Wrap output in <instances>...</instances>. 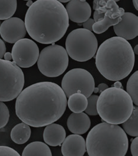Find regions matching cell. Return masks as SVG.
Wrapping results in <instances>:
<instances>
[{
    "instance_id": "cell-1",
    "label": "cell",
    "mask_w": 138,
    "mask_h": 156,
    "mask_svg": "<svg viewBox=\"0 0 138 156\" xmlns=\"http://www.w3.org/2000/svg\"><path fill=\"white\" fill-rule=\"evenodd\" d=\"M66 106V96L60 86L51 82H40L20 93L15 101V113L27 125L40 128L59 120Z\"/></svg>"
},
{
    "instance_id": "cell-2",
    "label": "cell",
    "mask_w": 138,
    "mask_h": 156,
    "mask_svg": "<svg viewBox=\"0 0 138 156\" xmlns=\"http://www.w3.org/2000/svg\"><path fill=\"white\" fill-rule=\"evenodd\" d=\"M29 36L43 44L59 41L69 27L64 5L57 0H37L27 10L25 21Z\"/></svg>"
},
{
    "instance_id": "cell-3",
    "label": "cell",
    "mask_w": 138,
    "mask_h": 156,
    "mask_svg": "<svg viewBox=\"0 0 138 156\" xmlns=\"http://www.w3.org/2000/svg\"><path fill=\"white\" fill-rule=\"evenodd\" d=\"M135 60V54L130 43L119 37L104 41L96 55L98 70L111 81H119L126 78L133 69Z\"/></svg>"
},
{
    "instance_id": "cell-4",
    "label": "cell",
    "mask_w": 138,
    "mask_h": 156,
    "mask_svg": "<svg viewBox=\"0 0 138 156\" xmlns=\"http://www.w3.org/2000/svg\"><path fill=\"white\" fill-rule=\"evenodd\" d=\"M86 144L89 156H125L129 147L125 130L117 125L106 122L91 129Z\"/></svg>"
},
{
    "instance_id": "cell-5",
    "label": "cell",
    "mask_w": 138,
    "mask_h": 156,
    "mask_svg": "<svg viewBox=\"0 0 138 156\" xmlns=\"http://www.w3.org/2000/svg\"><path fill=\"white\" fill-rule=\"evenodd\" d=\"M133 103L131 97L123 89L108 88L101 92L98 98V115L107 123L122 124L132 115Z\"/></svg>"
},
{
    "instance_id": "cell-6",
    "label": "cell",
    "mask_w": 138,
    "mask_h": 156,
    "mask_svg": "<svg viewBox=\"0 0 138 156\" xmlns=\"http://www.w3.org/2000/svg\"><path fill=\"white\" fill-rule=\"evenodd\" d=\"M66 51L72 59L85 62L91 59L98 49V41L94 34L84 28L72 30L65 42Z\"/></svg>"
},
{
    "instance_id": "cell-7",
    "label": "cell",
    "mask_w": 138,
    "mask_h": 156,
    "mask_svg": "<svg viewBox=\"0 0 138 156\" xmlns=\"http://www.w3.org/2000/svg\"><path fill=\"white\" fill-rule=\"evenodd\" d=\"M25 85L23 72L15 63L0 58V101L16 98Z\"/></svg>"
},
{
    "instance_id": "cell-8",
    "label": "cell",
    "mask_w": 138,
    "mask_h": 156,
    "mask_svg": "<svg viewBox=\"0 0 138 156\" xmlns=\"http://www.w3.org/2000/svg\"><path fill=\"white\" fill-rule=\"evenodd\" d=\"M68 63L69 57L66 50L55 43L43 48L38 57L39 71L49 78L61 75L66 70Z\"/></svg>"
},
{
    "instance_id": "cell-9",
    "label": "cell",
    "mask_w": 138,
    "mask_h": 156,
    "mask_svg": "<svg viewBox=\"0 0 138 156\" xmlns=\"http://www.w3.org/2000/svg\"><path fill=\"white\" fill-rule=\"evenodd\" d=\"M61 88L66 97L74 93H81L87 98L93 92L95 82L92 75L84 69H73L63 76Z\"/></svg>"
},
{
    "instance_id": "cell-10",
    "label": "cell",
    "mask_w": 138,
    "mask_h": 156,
    "mask_svg": "<svg viewBox=\"0 0 138 156\" xmlns=\"http://www.w3.org/2000/svg\"><path fill=\"white\" fill-rule=\"evenodd\" d=\"M39 53L38 45L33 40L28 38L20 39L14 43L12 51L13 62L23 68L35 65Z\"/></svg>"
},
{
    "instance_id": "cell-11",
    "label": "cell",
    "mask_w": 138,
    "mask_h": 156,
    "mask_svg": "<svg viewBox=\"0 0 138 156\" xmlns=\"http://www.w3.org/2000/svg\"><path fill=\"white\" fill-rule=\"evenodd\" d=\"M27 34L25 22L20 18L10 17L1 23L0 35L5 42L14 44L25 37Z\"/></svg>"
},
{
    "instance_id": "cell-12",
    "label": "cell",
    "mask_w": 138,
    "mask_h": 156,
    "mask_svg": "<svg viewBox=\"0 0 138 156\" xmlns=\"http://www.w3.org/2000/svg\"><path fill=\"white\" fill-rule=\"evenodd\" d=\"M122 20L114 25V31L117 37L127 41L134 39L138 35V17L129 12L121 16Z\"/></svg>"
},
{
    "instance_id": "cell-13",
    "label": "cell",
    "mask_w": 138,
    "mask_h": 156,
    "mask_svg": "<svg viewBox=\"0 0 138 156\" xmlns=\"http://www.w3.org/2000/svg\"><path fill=\"white\" fill-rule=\"evenodd\" d=\"M69 19L77 23H82L91 16V8L87 1L71 0L66 6Z\"/></svg>"
},
{
    "instance_id": "cell-14",
    "label": "cell",
    "mask_w": 138,
    "mask_h": 156,
    "mask_svg": "<svg viewBox=\"0 0 138 156\" xmlns=\"http://www.w3.org/2000/svg\"><path fill=\"white\" fill-rule=\"evenodd\" d=\"M61 151L64 156H82L86 152V144L80 135L68 136L62 143Z\"/></svg>"
},
{
    "instance_id": "cell-15",
    "label": "cell",
    "mask_w": 138,
    "mask_h": 156,
    "mask_svg": "<svg viewBox=\"0 0 138 156\" xmlns=\"http://www.w3.org/2000/svg\"><path fill=\"white\" fill-rule=\"evenodd\" d=\"M67 126L72 133L82 135L89 130L91 126V120L85 113H73L68 119Z\"/></svg>"
},
{
    "instance_id": "cell-16",
    "label": "cell",
    "mask_w": 138,
    "mask_h": 156,
    "mask_svg": "<svg viewBox=\"0 0 138 156\" xmlns=\"http://www.w3.org/2000/svg\"><path fill=\"white\" fill-rule=\"evenodd\" d=\"M65 138L66 132L62 126L53 123L46 126L43 140L46 144L52 147L61 145Z\"/></svg>"
},
{
    "instance_id": "cell-17",
    "label": "cell",
    "mask_w": 138,
    "mask_h": 156,
    "mask_svg": "<svg viewBox=\"0 0 138 156\" xmlns=\"http://www.w3.org/2000/svg\"><path fill=\"white\" fill-rule=\"evenodd\" d=\"M31 135L30 126L22 122L15 125L11 131L12 140L17 144H23L28 141Z\"/></svg>"
},
{
    "instance_id": "cell-18",
    "label": "cell",
    "mask_w": 138,
    "mask_h": 156,
    "mask_svg": "<svg viewBox=\"0 0 138 156\" xmlns=\"http://www.w3.org/2000/svg\"><path fill=\"white\" fill-rule=\"evenodd\" d=\"M23 156H52L50 149L46 144L35 141L28 144L24 149Z\"/></svg>"
},
{
    "instance_id": "cell-19",
    "label": "cell",
    "mask_w": 138,
    "mask_h": 156,
    "mask_svg": "<svg viewBox=\"0 0 138 156\" xmlns=\"http://www.w3.org/2000/svg\"><path fill=\"white\" fill-rule=\"evenodd\" d=\"M93 9L99 13L104 14L107 11H113L120 17L125 13V10L123 8H120L113 0H94Z\"/></svg>"
},
{
    "instance_id": "cell-20",
    "label": "cell",
    "mask_w": 138,
    "mask_h": 156,
    "mask_svg": "<svg viewBox=\"0 0 138 156\" xmlns=\"http://www.w3.org/2000/svg\"><path fill=\"white\" fill-rule=\"evenodd\" d=\"M67 104L71 111L74 113H81L85 111L87 107V98L81 93H74L69 97Z\"/></svg>"
},
{
    "instance_id": "cell-21",
    "label": "cell",
    "mask_w": 138,
    "mask_h": 156,
    "mask_svg": "<svg viewBox=\"0 0 138 156\" xmlns=\"http://www.w3.org/2000/svg\"><path fill=\"white\" fill-rule=\"evenodd\" d=\"M138 106H135L133 107V110L130 116L122 123L123 130L129 135L131 136H138Z\"/></svg>"
},
{
    "instance_id": "cell-22",
    "label": "cell",
    "mask_w": 138,
    "mask_h": 156,
    "mask_svg": "<svg viewBox=\"0 0 138 156\" xmlns=\"http://www.w3.org/2000/svg\"><path fill=\"white\" fill-rule=\"evenodd\" d=\"M17 0H0V20L12 17L17 10Z\"/></svg>"
},
{
    "instance_id": "cell-23",
    "label": "cell",
    "mask_w": 138,
    "mask_h": 156,
    "mask_svg": "<svg viewBox=\"0 0 138 156\" xmlns=\"http://www.w3.org/2000/svg\"><path fill=\"white\" fill-rule=\"evenodd\" d=\"M122 20L121 17L116 19H111L107 16L100 20L95 22L93 26V31L97 34H101L106 32L110 26H114Z\"/></svg>"
},
{
    "instance_id": "cell-24",
    "label": "cell",
    "mask_w": 138,
    "mask_h": 156,
    "mask_svg": "<svg viewBox=\"0 0 138 156\" xmlns=\"http://www.w3.org/2000/svg\"><path fill=\"white\" fill-rule=\"evenodd\" d=\"M138 71H136L129 79L126 90L127 94L131 97L133 103L138 105Z\"/></svg>"
},
{
    "instance_id": "cell-25",
    "label": "cell",
    "mask_w": 138,
    "mask_h": 156,
    "mask_svg": "<svg viewBox=\"0 0 138 156\" xmlns=\"http://www.w3.org/2000/svg\"><path fill=\"white\" fill-rule=\"evenodd\" d=\"M99 96L96 95H91L87 98L88 104L85 112L87 115L90 116H97L98 115L97 103Z\"/></svg>"
},
{
    "instance_id": "cell-26",
    "label": "cell",
    "mask_w": 138,
    "mask_h": 156,
    "mask_svg": "<svg viewBox=\"0 0 138 156\" xmlns=\"http://www.w3.org/2000/svg\"><path fill=\"white\" fill-rule=\"evenodd\" d=\"M10 112L7 106L0 101V129L4 128L8 122Z\"/></svg>"
},
{
    "instance_id": "cell-27",
    "label": "cell",
    "mask_w": 138,
    "mask_h": 156,
    "mask_svg": "<svg viewBox=\"0 0 138 156\" xmlns=\"http://www.w3.org/2000/svg\"><path fill=\"white\" fill-rule=\"evenodd\" d=\"M0 156H20V154L11 147L0 146Z\"/></svg>"
},
{
    "instance_id": "cell-28",
    "label": "cell",
    "mask_w": 138,
    "mask_h": 156,
    "mask_svg": "<svg viewBox=\"0 0 138 156\" xmlns=\"http://www.w3.org/2000/svg\"><path fill=\"white\" fill-rule=\"evenodd\" d=\"M130 151L132 155L133 156H138V137L136 136V138L132 140V143L130 145Z\"/></svg>"
},
{
    "instance_id": "cell-29",
    "label": "cell",
    "mask_w": 138,
    "mask_h": 156,
    "mask_svg": "<svg viewBox=\"0 0 138 156\" xmlns=\"http://www.w3.org/2000/svg\"><path fill=\"white\" fill-rule=\"evenodd\" d=\"M94 23H95V21L94 20V19L89 18L87 20H86V22H84L83 23L82 25H83L84 29H87L88 30H90L92 32L93 31V26Z\"/></svg>"
},
{
    "instance_id": "cell-30",
    "label": "cell",
    "mask_w": 138,
    "mask_h": 156,
    "mask_svg": "<svg viewBox=\"0 0 138 156\" xmlns=\"http://www.w3.org/2000/svg\"><path fill=\"white\" fill-rule=\"evenodd\" d=\"M6 52V46L4 42L0 39V58H4V55Z\"/></svg>"
},
{
    "instance_id": "cell-31",
    "label": "cell",
    "mask_w": 138,
    "mask_h": 156,
    "mask_svg": "<svg viewBox=\"0 0 138 156\" xmlns=\"http://www.w3.org/2000/svg\"><path fill=\"white\" fill-rule=\"evenodd\" d=\"M104 13H99L97 10H95L94 13V20L95 21V22L100 20L104 18Z\"/></svg>"
},
{
    "instance_id": "cell-32",
    "label": "cell",
    "mask_w": 138,
    "mask_h": 156,
    "mask_svg": "<svg viewBox=\"0 0 138 156\" xmlns=\"http://www.w3.org/2000/svg\"><path fill=\"white\" fill-rule=\"evenodd\" d=\"M97 88H98V89H99V92L101 93V92H102L103 91H104L105 90L107 89V88H109V87H108V85H107V84L103 83L99 84Z\"/></svg>"
},
{
    "instance_id": "cell-33",
    "label": "cell",
    "mask_w": 138,
    "mask_h": 156,
    "mask_svg": "<svg viewBox=\"0 0 138 156\" xmlns=\"http://www.w3.org/2000/svg\"><path fill=\"white\" fill-rule=\"evenodd\" d=\"M4 58L5 60L11 61L12 60V53L10 52H5L4 55Z\"/></svg>"
},
{
    "instance_id": "cell-34",
    "label": "cell",
    "mask_w": 138,
    "mask_h": 156,
    "mask_svg": "<svg viewBox=\"0 0 138 156\" xmlns=\"http://www.w3.org/2000/svg\"><path fill=\"white\" fill-rule=\"evenodd\" d=\"M113 87L114 88H122V89H123V85L122 84V83L119 81H116L114 84L113 85Z\"/></svg>"
},
{
    "instance_id": "cell-35",
    "label": "cell",
    "mask_w": 138,
    "mask_h": 156,
    "mask_svg": "<svg viewBox=\"0 0 138 156\" xmlns=\"http://www.w3.org/2000/svg\"><path fill=\"white\" fill-rule=\"evenodd\" d=\"M133 4L136 10H138V0H132Z\"/></svg>"
},
{
    "instance_id": "cell-36",
    "label": "cell",
    "mask_w": 138,
    "mask_h": 156,
    "mask_svg": "<svg viewBox=\"0 0 138 156\" xmlns=\"http://www.w3.org/2000/svg\"><path fill=\"white\" fill-rule=\"evenodd\" d=\"M33 2L32 0H29V1H27V3H26V5H27V7H30L32 5V4H33Z\"/></svg>"
},
{
    "instance_id": "cell-37",
    "label": "cell",
    "mask_w": 138,
    "mask_h": 156,
    "mask_svg": "<svg viewBox=\"0 0 138 156\" xmlns=\"http://www.w3.org/2000/svg\"><path fill=\"white\" fill-rule=\"evenodd\" d=\"M138 45H136L135 47V48H134V50H133V52H134V54H138Z\"/></svg>"
},
{
    "instance_id": "cell-38",
    "label": "cell",
    "mask_w": 138,
    "mask_h": 156,
    "mask_svg": "<svg viewBox=\"0 0 138 156\" xmlns=\"http://www.w3.org/2000/svg\"><path fill=\"white\" fill-rule=\"evenodd\" d=\"M57 1H58L59 2H63V3H64V2H69V1H70L71 0H57Z\"/></svg>"
},
{
    "instance_id": "cell-39",
    "label": "cell",
    "mask_w": 138,
    "mask_h": 156,
    "mask_svg": "<svg viewBox=\"0 0 138 156\" xmlns=\"http://www.w3.org/2000/svg\"><path fill=\"white\" fill-rule=\"evenodd\" d=\"M93 92H94V93H98V92H99V89H98V88H94V90H93Z\"/></svg>"
},
{
    "instance_id": "cell-40",
    "label": "cell",
    "mask_w": 138,
    "mask_h": 156,
    "mask_svg": "<svg viewBox=\"0 0 138 156\" xmlns=\"http://www.w3.org/2000/svg\"><path fill=\"white\" fill-rule=\"evenodd\" d=\"M80 1H86V0H80Z\"/></svg>"
},
{
    "instance_id": "cell-41",
    "label": "cell",
    "mask_w": 138,
    "mask_h": 156,
    "mask_svg": "<svg viewBox=\"0 0 138 156\" xmlns=\"http://www.w3.org/2000/svg\"><path fill=\"white\" fill-rule=\"evenodd\" d=\"M1 22H0V26H1Z\"/></svg>"
},
{
    "instance_id": "cell-42",
    "label": "cell",
    "mask_w": 138,
    "mask_h": 156,
    "mask_svg": "<svg viewBox=\"0 0 138 156\" xmlns=\"http://www.w3.org/2000/svg\"><path fill=\"white\" fill-rule=\"evenodd\" d=\"M24 1H29V0H24Z\"/></svg>"
}]
</instances>
